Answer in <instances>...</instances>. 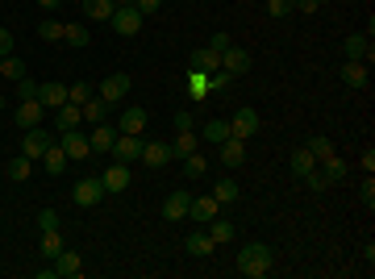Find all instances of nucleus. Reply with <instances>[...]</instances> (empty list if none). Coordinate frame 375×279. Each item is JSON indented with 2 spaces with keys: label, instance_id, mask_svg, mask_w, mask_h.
<instances>
[{
  "label": "nucleus",
  "instance_id": "39448f33",
  "mask_svg": "<svg viewBox=\"0 0 375 279\" xmlns=\"http://www.w3.org/2000/svg\"><path fill=\"white\" fill-rule=\"evenodd\" d=\"M338 75H342L346 88H367V83H372V67H367L363 58H346V63L338 67Z\"/></svg>",
  "mask_w": 375,
  "mask_h": 279
},
{
  "label": "nucleus",
  "instance_id": "bb28decb",
  "mask_svg": "<svg viewBox=\"0 0 375 279\" xmlns=\"http://www.w3.org/2000/svg\"><path fill=\"white\" fill-rule=\"evenodd\" d=\"M29 171H33V159H25V154H17V159H8V163H4V175H8L13 184L29 180Z\"/></svg>",
  "mask_w": 375,
  "mask_h": 279
},
{
  "label": "nucleus",
  "instance_id": "ddd939ff",
  "mask_svg": "<svg viewBox=\"0 0 375 279\" xmlns=\"http://www.w3.org/2000/svg\"><path fill=\"white\" fill-rule=\"evenodd\" d=\"M100 184H104V192H125V188H129V163H113V167H104Z\"/></svg>",
  "mask_w": 375,
  "mask_h": 279
},
{
  "label": "nucleus",
  "instance_id": "6ab92c4d",
  "mask_svg": "<svg viewBox=\"0 0 375 279\" xmlns=\"http://www.w3.org/2000/svg\"><path fill=\"white\" fill-rule=\"evenodd\" d=\"M188 205H192L188 192H171V196L163 200V217H167V221H184V217H188Z\"/></svg>",
  "mask_w": 375,
  "mask_h": 279
},
{
  "label": "nucleus",
  "instance_id": "b1692460",
  "mask_svg": "<svg viewBox=\"0 0 375 279\" xmlns=\"http://www.w3.org/2000/svg\"><path fill=\"white\" fill-rule=\"evenodd\" d=\"M79 121H83V113H79V104H63L58 109V117H54V125H58V134H67V129H79Z\"/></svg>",
  "mask_w": 375,
  "mask_h": 279
},
{
  "label": "nucleus",
  "instance_id": "393cba45",
  "mask_svg": "<svg viewBox=\"0 0 375 279\" xmlns=\"http://www.w3.org/2000/svg\"><path fill=\"white\" fill-rule=\"evenodd\" d=\"M188 154H196V134L192 129H179L175 142H171V159H188Z\"/></svg>",
  "mask_w": 375,
  "mask_h": 279
},
{
  "label": "nucleus",
  "instance_id": "423d86ee",
  "mask_svg": "<svg viewBox=\"0 0 375 279\" xmlns=\"http://www.w3.org/2000/svg\"><path fill=\"white\" fill-rule=\"evenodd\" d=\"M259 125H263V121H259V113L246 104V109H238V113H234V121H230V134L246 142V138H255V134H259Z\"/></svg>",
  "mask_w": 375,
  "mask_h": 279
},
{
  "label": "nucleus",
  "instance_id": "603ef678",
  "mask_svg": "<svg viewBox=\"0 0 375 279\" xmlns=\"http://www.w3.org/2000/svg\"><path fill=\"white\" fill-rule=\"evenodd\" d=\"M175 129H192V113H175Z\"/></svg>",
  "mask_w": 375,
  "mask_h": 279
},
{
  "label": "nucleus",
  "instance_id": "f3484780",
  "mask_svg": "<svg viewBox=\"0 0 375 279\" xmlns=\"http://www.w3.org/2000/svg\"><path fill=\"white\" fill-rule=\"evenodd\" d=\"M113 142H117V129H113V125H104V121H100V125L88 134V146H92V154H109V150H113Z\"/></svg>",
  "mask_w": 375,
  "mask_h": 279
},
{
  "label": "nucleus",
  "instance_id": "a18cd8bd",
  "mask_svg": "<svg viewBox=\"0 0 375 279\" xmlns=\"http://www.w3.org/2000/svg\"><path fill=\"white\" fill-rule=\"evenodd\" d=\"M38 225H42V230H58V213H54V209H42V213H38Z\"/></svg>",
  "mask_w": 375,
  "mask_h": 279
},
{
  "label": "nucleus",
  "instance_id": "e433bc0d",
  "mask_svg": "<svg viewBox=\"0 0 375 279\" xmlns=\"http://www.w3.org/2000/svg\"><path fill=\"white\" fill-rule=\"evenodd\" d=\"M63 33H67L63 21H42V25H38V38H42V42H63Z\"/></svg>",
  "mask_w": 375,
  "mask_h": 279
},
{
  "label": "nucleus",
  "instance_id": "9b49d317",
  "mask_svg": "<svg viewBox=\"0 0 375 279\" xmlns=\"http://www.w3.org/2000/svg\"><path fill=\"white\" fill-rule=\"evenodd\" d=\"M46 146H50V134H42L38 125H33V129H29V134L21 138V154H25V159H33V163H38V159L46 154Z\"/></svg>",
  "mask_w": 375,
  "mask_h": 279
},
{
  "label": "nucleus",
  "instance_id": "f257e3e1",
  "mask_svg": "<svg viewBox=\"0 0 375 279\" xmlns=\"http://www.w3.org/2000/svg\"><path fill=\"white\" fill-rule=\"evenodd\" d=\"M271 250L263 246V242H246L242 250H238V276H246V279H267L271 276Z\"/></svg>",
  "mask_w": 375,
  "mask_h": 279
},
{
  "label": "nucleus",
  "instance_id": "c85d7f7f",
  "mask_svg": "<svg viewBox=\"0 0 375 279\" xmlns=\"http://www.w3.org/2000/svg\"><path fill=\"white\" fill-rule=\"evenodd\" d=\"M113 8H117L113 0H83V17H88V21H109Z\"/></svg>",
  "mask_w": 375,
  "mask_h": 279
},
{
  "label": "nucleus",
  "instance_id": "f8f14e48",
  "mask_svg": "<svg viewBox=\"0 0 375 279\" xmlns=\"http://www.w3.org/2000/svg\"><path fill=\"white\" fill-rule=\"evenodd\" d=\"M58 146H63V150H67V159H75V163H83V159L92 154V146H88V134H75V129H67Z\"/></svg>",
  "mask_w": 375,
  "mask_h": 279
},
{
  "label": "nucleus",
  "instance_id": "58836bf2",
  "mask_svg": "<svg viewBox=\"0 0 375 279\" xmlns=\"http://www.w3.org/2000/svg\"><path fill=\"white\" fill-rule=\"evenodd\" d=\"M205 171H209L205 154H188V159H184V180H200Z\"/></svg>",
  "mask_w": 375,
  "mask_h": 279
},
{
  "label": "nucleus",
  "instance_id": "864d4df0",
  "mask_svg": "<svg viewBox=\"0 0 375 279\" xmlns=\"http://www.w3.org/2000/svg\"><path fill=\"white\" fill-rule=\"evenodd\" d=\"M363 167H367V175L375 171V150H363Z\"/></svg>",
  "mask_w": 375,
  "mask_h": 279
},
{
  "label": "nucleus",
  "instance_id": "09e8293b",
  "mask_svg": "<svg viewBox=\"0 0 375 279\" xmlns=\"http://www.w3.org/2000/svg\"><path fill=\"white\" fill-rule=\"evenodd\" d=\"M209 46H213V50L221 54V50H230L234 42H230V33H213V38H209Z\"/></svg>",
  "mask_w": 375,
  "mask_h": 279
},
{
  "label": "nucleus",
  "instance_id": "7c9ffc66",
  "mask_svg": "<svg viewBox=\"0 0 375 279\" xmlns=\"http://www.w3.org/2000/svg\"><path fill=\"white\" fill-rule=\"evenodd\" d=\"M79 113H83V121H92V125H100V121H104V113H109V104H104L100 96H92L88 104H79Z\"/></svg>",
  "mask_w": 375,
  "mask_h": 279
},
{
  "label": "nucleus",
  "instance_id": "20e7f679",
  "mask_svg": "<svg viewBox=\"0 0 375 279\" xmlns=\"http://www.w3.org/2000/svg\"><path fill=\"white\" fill-rule=\"evenodd\" d=\"M71 200H75L79 209H92V205H100V200H104V184H100V175H83V180L75 184Z\"/></svg>",
  "mask_w": 375,
  "mask_h": 279
},
{
  "label": "nucleus",
  "instance_id": "a211bd4d",
  "mask_svg": "<svg viewBox=\"0 0 375 279\" xmlns=\"http://www.w3.org/2000/svg\"><path fill=\"white\" fill-rule=\"evenodd\" d=\"M142 163L146 167H167L171 163V146L167 142H142Z\"/></svg>",
  "mask_w": 375,
  "mask_h": 279
},
{
  "label": "nucleus",
  "instance_id": "6e6552de",
  "mask_svg": "<svg viewBox=\"0 0 375 279\" xmlns=\"http://www.w3.org/2000/svg\"><path fill=\"white\" fill-rule=\"evenodd\" d=\"M129 96V75L125 71H113L104 83H100V100L104 104H117V100H125Z\"/></svg>",
  "mask_w": 375,
  "mask_h": 279
},
{
  "label": "nucleus",
  "instance_id": "6e6d98bb",
  "mask_svg": "<svg viewBox=\"0 0 375 279\" xmlns=\"http://www.w3.org/2000/svg\"><path fill=\"white\" fill-rule=\"evenodd\" d=\"M113 4H134V0H113Z\"/></svg>",
  "mask_w": 375,
  "mask_h": 279
},
{
  "label": "nucleus",
  "instance_id": "3c124183",
  "mask_svg": "<svg viewBox=\"0 0 375 279\" xmlns=\"http://www.w3.org/2000/svg\"><path fill=\"white\" fill-rule=\"evenodd\" d=\"M4 54H13V33L0 25V58H4Z\"/></svg>",
  "mask_w": 375,
  "mask_h": 279
},
{
  "label": "nucleus",
  "instance_id": "37998d69",
  "mask_svg": "<svg viewBox=\"0 0 375 279\" xmlns=\"http://www.w3.org/2000/svg\"><path fill=\"white\" fill-rule=\"evenodd\" d=\"M188 88H192L196 96H205V92L213 88V79H209V75H200V71H192V79H188Z\"/></svg>",
  "mask_w": 375,
  "mask_h": 279
},
{
  "label": "nucleus",
  "instance_id": "9d476101",
  "mask_svg": "<svg viewBox=\"0 0 375 279\" xmlns=\"http://www.w3.org/2000/svg\"><path fill=\"white\" fill-rule=\"evenodd\" d=\"M221 71H225V75H246V71H250V54H246L242 46L221 50Z\"/></svg>",
  "mask_w": 375,
  "mask_h": 279
},
{
  "label": "nucleus",
  "instance_id": "72a5a7b5",
  "mask_svg": "<svg viewBox=\"0 0 375 279\" xmlns=\"http://www.w3.org/2000/svg\"><path fill=\"white\" fill-rule=\"evenodd\" d=\"M200 138H209V142H217V146H221V142H225V138H234V134H230V121H209V125L200 129Z\"/></svg>",
  "mask_w": 375,
  "mask_h": 279
},
{
  "label": "nucleus",
  "instance_id": "2eb2a0df",
  "mask_svg": "<svg viewBox=\"0 0 375 279\" xmlns=\"http://www.w3.org/2000/svg\"><path fill=\"white\" fill-rule=\"evenodd\" d=\"M342 54H346V58H363V63H372V58H375L372 38H367V33H351V38L342 42Z\"/></svg>",
  "mask_w": 375,
  "mask_h": 279
},
{
  "label": "nucleus",
  "instance_id": "49530a36",
  "mask_svg": "<svg viewBox=\"0 0 375 279\" xmlns=\"http://www.w3.org/2000/svg\"><path fill=\"white\" fill-rule=\"evenodd\" d=\"M359 200H363L367 209H375V184H372V175L363 180V192H359Z\"/></svg>",
  "mask_w": 375,
  "mask_h": 279
},
{
  "label": "nucleus",
  "instance_id": "79ce46f5",
  "mask_svg": "<svg viewBox=\"0 0 375 279\" xmlns=\"http://www.w3.org/2000/svg\"><path fill=\"white\" fill-rule=\"evenodd\" d=\"M38 88H42V83H33L29 75H21V79H17V100H38Z\"/></svg>",
  "mask_w": 375,
  "mask_h": 279
},
{
  "label": "nucleus",
  "instance_id": "f704fd0d",
  "mask_svg": "<svg viewBox=\"0 0 375 279\" xmlns=\"http://www.w3.org/2000/svg\"><path fill=\"white\" fill-rule=\"evenodd\" d=\"M213 200H217V205H234V200H238V184H234V180H217Z\"/></svg>",
  "mask_w": 375,
  "mask_h": 279
},
{
  "label": "nucleus",
  "instance_id": "2f4dec72",
  "mask_svg": "<svg viewBox=\"0 0 375 279\" xmlns=\"http://www.w3.org/2000/svg\"><path fill=\"white\" fill-rule=\"evenodd\" d=\"M38 250H42V259H54V255L63 250V234H58V230H42V246H38Z\"/></svg>",
  "mask_w": 375,
  "mask_h": 279
},
{
  "label": "nucleus",
  "instance_id": "5701e85b",
  "mask_svg": "<svg viewBox=\"0 0 375 279\" xmlns=\"http://www.w3.org/2000/svg\"><path fill=\"white\" fill-rule=\"evenodd\" d=\"M38 100H42L46 109H63V104H67V83H42V88H38Z\"/></svg>",
  "mask_w": 375,
  "mask_h": 279
},
{
  "label": "nucleus",
  "instance_id": "4be33fe9",
  "mask_svg": "<svg viewBox=\"0 0 375 279\" xmlns=\"http://www.w3.org/2000/svg\"><path fill=\"white\" fill-rule=\"evenodd\" d=\"M292 171H296V180L313 175V171H317V154H313L309 146H296V150H292Z\"/></svg>",
  "mask_w": 375,
  "mask_h": 279
},
{
  "label": "nucleus",
  "instance_id": "a878e982",
  "mask_svg": "<svg viewBox=\"0 0 375 279\" xmlns=\"http://www.w3.org/2000/svg\"><path fill=\"white\" fill-rule=\"evenodd\" d=\"M38 163H42V167H46V171H50V175H58V171H63V167H67V150H63V146H54V142H50V146H46V154H42V159H38Z\"/></svg>",
  "mask_w": 375,
  "mask_h": 279
},
{
  "label": "nucleus",
  "instance_id": "4d7b16f0",
  "mask_svg": "<svg viewBox=\"0 0 375 279\" xmlns=\"http://www.w3.org/2000/svg\"><path fill=\"white\" fill-rule=\"evenodd\" d=\"M0 109H4V100H0Z\"/></svg>",
  "mask_w": 375,
  "mask_h": 279
},
{
  "label": "nucleus",
  "instance_id": "473e14b6",
  "mask_svg": "<svg viewBox=\"0 0 375 279\" xmlns=\"http://www.w3.org/2000/svg\"><path fill=\"white\" fill-rule=\"evenodd\" d=\"M0 75H4V79H13V83H17V79H21V75H25V63H21V58H17V54H4V58H0Z\"/></svg>",
  "mask_w": 375,
  "mask_h": 279
},
{
  "label": "nucleus",
  "instance_id": "c756f323",
  "mask_svg": "<svg viewBox=\"0 0 375 279\" xmlns=\"http://www.w3.org/2000/svg\"><path fill=\"white\" fill-rule=\"evenodd\" d=\"M321 167V175H326V184H338V180H346V163L338 159V154H330L326 163H317Z\"/></svg>",
  "mask_w": 375,
  "mask_h": 279
},
{
  "label": "nucleus",
  "instance_id": "de8ad7c7",
  "mask_svg": "<svg viewBox=\"0 0 375 279\" xmlns=\"http://www.w3.org/2000/svg\"><path fill=\"white\" fill-rule=\"evenodd\" d=\"M134 8H138L142 17H150V13H159V8H163V0H134Z\"/></svg>",
  "mask_w": 375,
  "mask_h": 279
},
{
  "label": "nucleus",
  "instance_id": "1a4fd4ad",
  "mask_svg": "<svg viewBox=\"0 0 375 279\" xmlns=\"http://www.w3.org/2000/svg\"><path fill=\"white\" fill-rule=\"evenodd\" d=\"M188 63H192V71H200V75H213V71H221V54H217L213 46H196Z\"/></svg>",
  "mask_w": 375,
  "mask_h": 279
},
{
  "label": "nucleus",
  "instance_id": "0eeeda50",
  "mask_svg": "<svg viewBox=\"0 0 375 279\" xmlns=\"http://www.w3.org/2000/svg\"><path fill=\"white\" fill-rule=\"evenodd\" d=\"M113 159H117V163H138V159H142V134H117Z\"/></svg>",
  "mask_w": 375,
  "mask_h": 279
},
{
  "label": "nucleus",
  "instance_id": "f03ea898",
  "mask_svg": "<svg viewBox=\"0 0 375 279\" xmlns=\"http://www.w3.org/2000/svg\"><path fill=\"white\" fill-rule=\"evenodd\" d=\"M50 263H54V267H42V271H38L42 279H75V276H83V255H79V250H67V246H63Z\"/></svg>",
  "mask_w": 375,
  "mask_h": 279
},
{
  "label": "nucleus",
  "instance_id": "5fc2aeb1",
  "mask_svg": "<svg viewBox=\"0 0 375 279\" xmlns=\"http://www.w3.org/2000/svg\"><path fill=\"white\" fill-rule=\"evenodd\" d=\"M38 4H42V8H58L63 0H38Z\"/></svg>",
  "mask_w": 375,
  "mask_h": 279
},
{
  "label": "nucleus",
  "instance_id": "7ed1b4c3",
  "mask_svg": "<svg viewBox=\"0 0 375 279\" xmlns=\"http://www.w3.org/2000/svg\"><path fill=\"white\" fill-rule=\"evenodd\" d=\"M109 25H113L121 38H134V33L142 29V13H138L134 4H117V8H113V17H109Z\"/></svg>",
  "mask_w": 375,
  "mask_h": 279
},
{
  "label": "nucleus",
  "instance_id": "a19ab883",
  "mask_svg": "<svg viewBox=\"0 0 375 279\" xmlns=\"http://www.w3.org/2000/svg\"><path fill=\"white\" fill-rule=\"evenodd\" d=\"M92 96H96L92 83H71V88H67V100H71V104H88Z\"/></svg>",
  "mask_w": 375,
  "mask_h": 279
},
{
  "label": "nucleus",
  "instance_id": "c03bdc74",
  "mask_svg": "<svg viewBox=\"0 0 375 279\" xmlns=\"http://www.w3.org/2000/svg\"><path fill=\"white\" fill-rule=\"evenodd\" d=\"M292 13V0H267V17H288Z\"/></svg>",
  "mask_w": 375,
  "mask_h": 279
},
{
  "label": "nucleus",
  "instance_id": "4c0bfd02",
  "mask_svg": "<svg viewBox=\"0 0 375 279\" xmlns=\"http://www.w3.org/2000/svg\"><path fill=\"white\" fill-rule=\"evenodd\" d=\"M305 146H309V150L317 154V163H326V159L334 154V142H330V138H321V134H313V138H309Z\"/></svg>",
  "mask_w": 375,
  "mask_h": 279
},
{
  "label": "nucleus",
  "instance_id": "412c9836",
  "mask_svg": "<svg viewBox=\"0 0 375 279\" xmlns=\"http://www.w3.org/2000/svg\"><path fill=\"white\" fill-rule=\"evenodd\" d=\"M221 163L225 167H242L246 163V142L242 138H225L221 142Z\"/></svg>",
  "mask_w": 375,
  "mask_h": 279
},
{
  "label": "nucleus",
  "instance_id": "4468645a",
  "mask_svg": "<svg viewBox=\"0 0 375 279\" xmlns=\"http://www.w3.org/2000/svg\"><path fill=\"white\" fill-rule=\"evenodd\" d=\"M217 213H221V205H217L213 196H192V205H188V217H192V221H200V225H209Z\"/></svg>",
  "mask_w": 375,
  "mask_h": 279
},
{
  "label": "nucleus",
  "instance_id": "c9c22d12",
  "mask_svg": "<svg viewBox=\"0 0 375 279\" xmlns=\"http://www.w3.org/2000/svg\"><path fill=\"white\" fill-rule=\"evenodd\" d=\"M209 225H213V230H209L213 246H225V242H234V225H230V221H217V217H213Z\"/></svg>",
  "mask_w": 375,
  "mask_h": 279
},
{
  "label": "nucleus",
  "instance_id": "cd10ccee",
  "mask_svg": "<svg viewBox=\"0 0 375 279\" xmlns=\"http://www.w3.org/2000/svg\"><path fill=\"white\" fill-rule=\"evenodd\" d=\"M184 250H188V255H200V259H205V255H213L217 246H213V238H209V234H188V238H184Z\"/></svg>",
  "mask_w": 375,
  "mask_h": 279
},
{
  "label": "nucleus",
  "instance_id": "8fccbe9b",
  "mask_svg": "<svg viewBox=\"0 0 375 279\" xmlns=\"http://www.w3.org/2000/svg\"><path fill=\"white\" fill-rule=\"evenodd\" d=\"M292 8H301V13L309 17V13H317V8H321V0H292Z\"/></svg>",
  "mask_w": 375,
  "mask_h": 279
},
{
  "label": "nucleus",
  "instance_id": "ea45409f",
  "mask_svg": "<svg viewBox=\"0 0 375 279\" xmlns=\"http://www.w3.org/2000/svg\"><path fill=\"white\" fill-rule=\"evenodd\" d=\"M63 42H67V46H88V42H92V33H88L83 25H67V33H63Z\"/></svg>",
  "mask_w": 375,
  "mask_h": 279
},
{
  "label": "nucleus",
  "instance_id": "dca6fc26",
  "mask_svg": "<svg viewBox=\"0 0 375 279\" xmlns=\"http://www.w3.org/2000/svg\"><path fill=\"white\" fill-rule=\"evenodd\" d=\"M42 113H46L42 100H21L17 104V125L21 129H33V125H42Z\"/></svg>",
  "mask_w": 375,
  "mask_h": 279
},
{
  "label": "nucleus",
  "instance_id": "aec40b11",
  "mask_svg": "<svg viewBox=\"0 0 375 279\" xmlns=\"http://www.w3.org/2000/svg\"><path fill=\"white\" fill-rule=\"evenodd\" d=\"M146 121H150V117H146V109H142V104H129V109L121 113V134H142V129H146Z\"/></svg>",
  "mask_w": 375,
  "mask_h": 279
}]
</instances>
